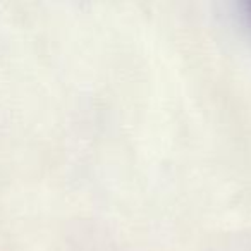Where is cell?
I'll return each instance as SVG.
<instances>
[{
	"label": "cell",
	"instance_id": "1",
	"mask_svg": "<svg viewBox=\"0 0 251 251\" xmlns=\"http://www.w3.org/2000/svg\"><path fill=\"white\" fill-rule=\"evenodd\" d=\"M248 11H250V14H251V2L248 4Z\"/></svg>",
	"mask_w": 251,
	"mask_h": 251
}]
</instances>
